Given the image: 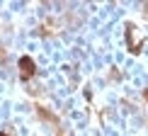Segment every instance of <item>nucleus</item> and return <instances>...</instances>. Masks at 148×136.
Listing matches in <instances>:
<instances>
[{
    "label": "nucleus",
    "instance_id": "obj_1",
    "mask_svg": "<svg viewBox=\"0 0 148 136\" xmlns=\"http://www.w3.org/2000/svg\"><path fill=\"white\" fill-rule=\"evenodd\" d=\"M17 66H20V76H22V80H32V78H34L36 63H34L29 56H22L20 61H17Z\"/></svg>",
    "mask_w": 148,
    "mask_h": 136
},
{
    "label": "nucleus",
    "instance_id": "obj_2",
    "mask_svg": "<svg viewBox=\"0 0 148 136\" xmlns=\"http://www.w3.org/2000/svg\"><path fill=\"white\" fill-rule=\"evenodd\" d=\"M0 136H10V134H0Z\"/></svg>",
    "mask_w": 148,
    "mask_h": 136
}]
</instances>
